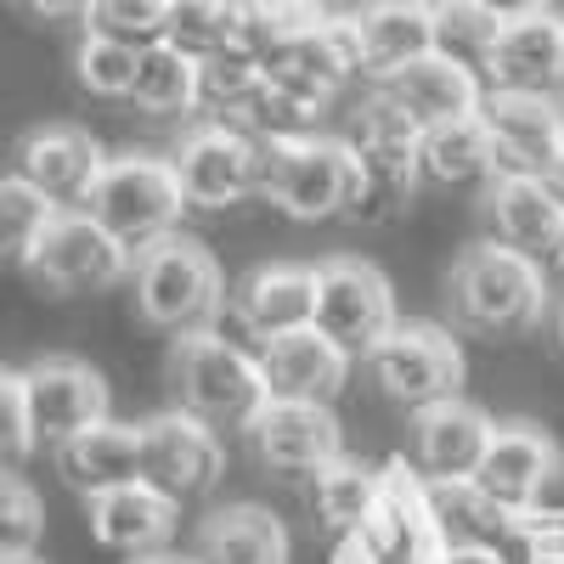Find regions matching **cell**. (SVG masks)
Listing matches in <instances>:
<instances>
[{"mask_svg":"<svg viewBox=\"0 0 564 564\" xmlns=\"http://www.w3.org/2000/svg\"><path fill=\"white\" fill-rule=\"evenodd\" d=\"M148 441V480L159 491H170L175 502H193L204 491H215V480L226 475V441L215 423H204L186 406H164L141 423Z\"/></svg>","mask_w":564,"mask_h":564,"instance_id":"cell-12","label":"cell"},{"mask_svg":"<svg viewBox=\"0 0 564 564\" xmlns=\"http://www.w3.org/2000/svg\"><path fill=\"white\" fill-rule=\"evenodd\" d=\"M231 316L260 345L289 339L300 327H316V265H289V260L254 265L231 289Z\"/></svg>","mask_w":564,"mask_h":564,"instance_id":"cell-19","label":"cell"},{"mask_svg":"<svg viewBox=\"0 0 564 564\" xmlns=\"http://www.w3.org/2000/svg\"><path fill=\"white\" fill-rule=\"evenodd\" d=\"M327 18H334L327 0H243V34H238V45L254 52L260 63H276L282 52H294V45L311 29H322Z\"/></svg>","mask_w":564,"mask_h":564,"instance_id":"cell-31","label":"cell"},{"mask_svg":"<svg viewBox=\"0 0 564 564\" xmlns=\"http://www.w3.org/2000/svg\"><path fill=\"white\" fill-rule=\"evenodd\" d=\"M553 334H558V350H564V305H553Z\"/></svg>","mask_w":564,"mask_h":564,"instance_id":"cell-47","label":"cell"},{"mask_svg":"<svg viewBox=\"0 0 564 564\" xmlns=\"http://www.w3.org/2000/svg\"><path fill=\"white\" fill-rule=\"evenodd\" d=\"M193 553L204 564H289L294 542H289V525H282L271 508L226 502L198 525V547Z\"/></svg>","mask_w":564,"mask_h":564,"instance_id":"cell-27","label":"cell"},{"mask_svg":"<svg viewBox=\"0 0 564 564\" xmlns=\"http://www.w3.org/2000/svg\"><path fill=\"white\" fill-rule=\"evenodd\" d=\"M486 226L497 243L520 249L531 260H547L564 243V198L553 193L547 175L502 170L486 181Z\"/></svg>","mask_w":564,"mask_h":564,"instance_id":"cell-18","label":"cell"},{"mask_svg":"<svg viewBox=\"0 0 564 564\" xmlns=\"http://www.w3.org/2000/svg\"><path fill=\"white\" fill-rule=\"evenodd\" d=\"M170 390H175V406L198 412L215 430H243V435L271 406V379H265L260 350L226 339L220 327L181 334L170 345Z\"/></svg>","mask_w":564,"mask_h":564,"instance_id":"cell-2","label":"cell"},{"mask_svg":"<svg viewBox=\"0 0 564 564\" xmlns=\"http://www.w3.org/2000/svg\"><path fill=\"white\" fill-rule=\"evenodd\" d=\"M513 564H564V508L542 502L508 525Z\"/></svg>","mask_w":564,"mask_h":564,"instance_id":"cell-40","label":"cell"},{"mask_svg":"<svg viewBox=\"0 0 564 564\" xmlns=\"http://www.w3.org/2000/svg\"><path fill=\"white\" fill-rule=\"evenodd\" d=\"M29 372V401H34V423H40V441H74L90 423L113 417L108 412V379L90 361L79 356H40Z\"/></svg>","mask_w":564,"mask_h":564,"instance_id":"cell-20","label":"cell"},{"mask_svg":"<svg viewBox=\"0 0 564 564\" xmlns=\"http://www.w3.org/2000/svg\"><path fill=\"white\" fill-rule=\"evenodd\" d=\"M361 367L406 412L463 395V350L441 322H395V334L372 345Z\"/></svg>","mask_w":564,"mask_h":564,"instance_id":"cell-6","label":"cell"},{"mask_svg":"<svg viewBox=\"0 0 564 564\" xmlns=\"http://www.w3.org/2000/svg\"><path fill=\"white\" fill-rule=\"evenodd\" d=\"M480 119L497 141L502 170L547 175L564 153V97H536V90H486Z\"/></svg>","mask_w":564,"mask_h":564,"instance_id":"cell-17","label":"cell"},{"mask_svg":"<svg viewBox=\"0 0 564 564\" xmlns=\"http://www.w3.org/2000/svg\"><path fill=\"white\" fill-rule=\"evenodd\" d=\"M113 153H102V141L79 130V124H34L23 141H18V159H12V175H23L29 186H40L57 209H85L97 181L108 170Z\"/></svg>","mask_w":564,"mask_h":564,"instance_id":"cell-13","label":"cell"},{"mask_svg":"<svg viewBox=\"0 0 564 564\" xmlns=\"http://www.w3.org/2000/svg\"><path fill=\"white\" fill-rule=\"evenodd\" d=\"M446 305L463 327L502 339V334H531V327H542V316L558 300H553V282H547L542 260L486 238L475 249H463L457 265L446 271Z\"/></svg>","mask_w":564,"mask_h":564,"instance_id":"cell-1","label":"cell"},{"mask_svg":"<svg viewBox=\"0 0 564 564\" xmlns=\"http://www.w3.org/2000/svg\"><path fill=\"white\" fill-rule=\"evenodd\" d=\"M542 265H547V282H553V300L564 305V243H558V249H553Z\"/></svg>","mask_w":564,"mask_h":564,"instance_id":"cell-44","label":"cell"},{"mask_svg":"<svg viewBox=\"0 0 564 564\" xmlns=\"http://www.w3.org/2000/svg\"><path fill=\"white\" fill-rule=\"evenodd\" d=\"M170 164H175L193 209H238V204L260 198V141L243 124L198 119L170 148Z\"/></svg>","mask_w":564,"mask_h":564,"instance_id":"cell-10","label":"cell"},{"mask_svg":"<svg viewBox=\"0 0 564 564\" xmlns=\"http://www.w3.org/2000/svg\"><path fill=\"white\" fill-rule=\"evenodd\" d=\"M0 446H7V463H12V468L40 446V423H34L29 372H23V367L0 372Z\"/></svg>","mask_w":564,"mask_h":564,"instance_id":"cell-39","label":"cell"},{"mask_svg":"<svg viewBox=\"0 0 564 564\" xmlns=\"http://www.w3.org/2000/svg\"><path fill=\"white\" fill-rule=\"evenodd\" d=\"M558 475H564V452H558V441L547 430H536V423H497V441H491V452L480 463L475 486L513 525L520 513H531V508H542L553 497Z\"/></svg>","mask_w":564,"mask_h":564,"instance_id":"cell-11","label":"cell"},{"mask_svg":"<svg viewBox=\"0 0 564 564\" xmlns=\"http://www.w3.org/2000/svg\"><path fill=\"white\" fill-rule=\"evenodd\" d=\"M85 513H90V536H97L108 553H124V558L170 553V536L181 525V502L170 491H159L153 480L85 497Z\"/></svg>","mask_w":564,"mask_h":564,"instance_id":"cell-22","label":"cell"},{"mask_svg":"<svg viewBox=\"0 0 564 564\" xmlns=\"http://www.w3.org/2000/svg\"><path fill=\"white\" fill-rule=\"evenodd\" d=\"M486 90H536V97H564V12L547 7L536 18L502 23L491 57H486Z\"/></svg>","mask_w":564,"mask_h":564,"instance_id":"cell-21","label":"cell"},{"mask_svg":"<svg viewBox=\"0 0 564 564\" xmlns=\"http://www.w3.org/2000/svg\"><path fill=\"white\" fill-rule=\"evenodd\" d=\"M135 74H141V52H135V45H119V40H102V34H79V45H74V79L90 90V97L130 102Z\"/></svg>","mask_w":564,"mask_h":564,"instance_id":"cell-36","label":"cell"},{"mask_svg":"<svg viewBox=\"0 0 564 564\" xmlns=\"http://www.w3.org/2000/svg\"><path fill=\"white\" fill-rule=\"evenodd\" d=\"M238 34H243V0H170L164 40L175 45V52L209 63V57L231 52Z\"/></svg>","mask_w":564,"mask_h":564,"instance_id":"cell-32","label":"cell"},{"mask_svg":"<svg viewBox=\"0 0 564 564\" xmlns=\"http://www.w3.org/2000/svg\"><path fill=\"white\" fill-rule=\"evenodd\" d=\"M311 497H316L322 525L334 531V536H350V531H361V525L372 520V508H379V497H384V468L345 452L339 463H327L322 475L311 480Z\"/></svg>","mask_w":564,"mask_h":564,"instance_id":"cell-30","label":"cell"},{"mask_svg":"<svg viewBox=\"0 0 564 564\" xmlns=\"http://www.w3.org/2000/svg\"><path fill=\"white\" fill-rule=\"evenodd\" d=\"M350 23L361 34L367 79L435 52V0H361V7H350Z\"/></svg>","mask_w":564,"mask_h":564,"instance_id":"cell-26","label":"cell"},{"mask_svg":"<svg viewBox=\"0 0 564 564\" xmlns=\"http://www.w3.org/2000/svg\"><path fill=\"white\" fill-rule=\"evenodd\" d=\"M40 536H45V502L18 468H7V480H0V553H34Z\"/></svg>","mask_w":564,"mask_h":564,"instance_id":"cell-38","label":"cell"},{"mask_svg":"<svg viewBox=\"0 0 564 564\" xmlns=\"http://www.w3.org/2000/svg\"><path fill=\"white\" fill-rule=\"evenodd\" d=\"M441 564H513L497 542H452V553Z\"/></svg>","mask_w":564,"mask_h":564,"instance_id":"cell-42","label":"cell"},{"mask_svg":"<svg viewBox=\"0 0 564 564\" xmlns=\"http://www.w3.org/2000/svg\"><path fill=\"white\" fill-rule=\"evenodd\" d=\"M249 441H254L265 468H276V475H305V480H316L327 463L345 457V430H339V417L327 401L271 395V406L254 417Z\"/></svg>","mask_w":564,"mask_h":564,"instance_id":"cell-14","label":"cell"},{"mask_svg":"<svg viewBox=\"0 0 564 564\" xmlns=\"http://www.w3.org/2000/svg\"><path fill=\"white\" fill-rule=\"evenodd\" d=\"M480 7H491L502 23H513V18H536V12H547L553 0H480Z\"/></svg>","mask_w":564,"mask_h":564,"instance_id":"cell-43","label":"cell"},{"mask_svg":"<svg viewBox=\"0 0 564 564\" xmlns=\"http://www.w3.org/2000/svg\"><path fill=\"white\" fill-rule=\"evenodd\" d=\"M260 361H265V379H271V395H289V401H327L345 390L356 356L345 345H334L322 327H300L289 339H271L260 345Z\"/></svg>","mask_w":564,"mask_h":564,"instance_id":"cell-25","label":"cell"},{"mask_svg":"<svg viewBox=\"0 0 564 564\" xmlns=\"http://www.w3.org/2000/svg\"><path fill=\"white\" fill-rule=\"evenodd\" d=\"M85 209L97 215L130 254H148L153 243L175 238L181 215L193 204H186V186H181L170 153H135L130 148V153L108 159V170H102Z\"/></svg>","mask_w":564,"mask_h":564,"instance_id":"cell-4","label":"cell"},{"mask_svg":"<svg viewBox=\"0 0 564 564\" xmlns=\"http://www.w3.org/2000/svg\"><path fill=\"white\" fill-rule=\"evenodd\" d=\"M130 289H135V311L175 339L204 334L226 311V276H220L215 254L198 238H186V231L153 243L148 254H135Z\"/></svg>","mask_w":564,"mask_h":564,"instance_id":"cell-5","label":"cell"},{"mask_svg":"<svg viewBox=\"0 0 564 564\" xmlns=\"http://www.w3.org/2000/svg\"><path fill=\"white\" fill-rule=\"evenodd\" d=\"M260 90H265V63L254 52H243V45H231V52H220V57L204 63L198 113L204 119H220V124H238Z\"/></svg>","mask_w":564,"mask_h":564,"instance_id":"cell-33","label":"cell"},{"mask_svg":"<svg viewBox=\"0 0 564 564\" xmlns=\"http://www.w3.org/2000/svg\"><path fill=\"white\" fill-rule=\"evenodd\" d=\"M57 468L79 497H102V491L148 480V441H141V423H119V417L90 423V430H79L74 441L57 446Z\"/></svg>","mask_w":564,"mask_h":564,"instance_id":"cell-24","label":"cell"},{"mask_svg":"<svg viewBox=\"0 0 564 564\" xmlns=\"http://www.w3.org/2000/svg\"><path fill=\"white\" fill-rule=\"evenodd\" d=\"M491 175H502V159H497V141H491L480 113L423 130V181H435V186H475L480 181L486 186Z\"/></svg>","mask_w":564,"mask_h":564,"instance_id":"cell-28","label":"cell"},{"mask_svg":"<svg viewBox=\"0 0 564 564\" xmlns=\"http://www.w3.org/2000/svg\"><path fill=\"white\" fill-rule=\"evenodd\" d=\"M18 7H23L29 18H40V23H63V18L85 23V12H90V0H18Z\"/></svg>","mask_w":564,"mask_h":564,"instance_id":"cell-41","label":"cell"},{"mask_svg":"<svg viewBox=\"0 0 564 564\" xmlns=\"http://www.w3.org/2000/svg\"><path fill=\"white\" fill-rule=\"evenodd\" d=\"M198 90H204V63L175 52V45H148L141 52V74L130 90V108L148 119H193L198 113Z\"/></svg>","mask_w":564,"mask_h":564,"instance_id":"cell-29","label":"cell"},{"mask_svg":"<svg viewBox=\"0 0 564 564\" xmlns=\"http://www.w3.org/2000/svg\"><path fill=\"white\" fill-rule=\"evenodd\" d=\"M0 564H40V553H7Z\"/></svg>","mask_w":564,"mask_h":564,"instance_id":"cell-48","label":"cell"},{"mask_svg":"<svg viewBox=\"0 0 564 564\" xmlns=\"http://www.w3.org/2000/svg\"><path fill=\"white\" fill-rule=\"evenodd\" d=\"M547 181H553V193H558V198H564V153H558V164H553V170H547Z\"/></svg>","mask_w":564,"mask_h":564,"instance_id":"cell-46","label":"cell"},{"mask_svg":"<svg viewBox=\"0 0 564 564\" xmlns=\"http://www.w3.org/2000/svg\"><path fill=\"white\" fill-rule=\"evenodd\" d=\"M23 271L52 294H102L135 276V254L90 209H63Z\"/></svg>","mask_w":564,"mask_h":564,"instance_id":"cell-8","label":"cell"},{"mask_svg":"<svg viewBox=\"0 0 564 564\" xmlns=\"http://www.w3.org/2000/svg\"><path fill=\"white\" fill-rule=\"evenodd\" d=\"M265 74L276 85H289L300 90V97L322 102V108H334V97L345 85L367 79V57H361V34L350 23V12H334L322 29H311L294 52H282L276 63H265Z\"/></svg>","mask_w":564,"mask_h":564,"instance_id":"cell-23","label":"cell"},{"mask_svg":"<svg viewBox=\"0 0 564 564\" xmlns=\"http://www.w3.org/2000/svg\"><path fill=\"white\" fill-rule=\"evenodd\" d=\"M367 85L379 90L384 102H395L417 130L468 119V113H480V102H486V74L446 57V52H430V57H417V63H406L395 74L367 79Z\"/></svg>","mask_w":564,"mask_h":564,"instance_id":"cell-16","label":"cell"},{"mask_svg":"<svg viewBox=\"0 0 564 564\" xmlns=\"http://www.w3.org/2000/svg\"><path fill=\"white\" fill-rule=\"evenodd\" d=\"M85 34H102V40H119V45H164V29H170V0H90V12L79 23Z\"/></svg>","mask_w":564,"mask_h":564,"instance_id":"cell-37","label":"cell"},{"mask_svg":"<svg viewBox=\"0 0 564 564\" xmlns=\"http://www.w3.org/2000/svg\"><path fill=\"white\" fill-rule=\"evenodd\" d=\"M57 215H63V209L45 198L40 186H29L23 175H7V181H0V238H7V254H12L18 265L34 260L40 238L52 231Z\"/></svg>","mask_w":564,"mask_h":564,"instance_id":"cell-35","label":"cell"},{"mask_svg":"<svg viewBox=\"0 0 564 564\" xmlns=\"http://www.w3.org/2000/svg\"><path fill=\"white\" fill-rule=\"evenodd\" d=\"M361 193V159L345 135H294L260 141V198L276 204L289 220H334L350 215Z\"/></svg>","mask_w":564,"mask_h":564,"instance_id":"cell-3","label":"cell"},{"mask_svg":"<svg viewBox=\"0 0 564 564\" xmlns=\"http://www.w3.org/2000/svg\"><path fill=\"white\" fill-rule=\"evenodd\" d=\"M350 536L367 547L372 564H441L452 553L435 491L412 468V457L384 463V497H379V508H372V520Z\"/></svg>","mask_w":564,"mask_h":564,"instance_id":"cell-7","label":"cell"},{"mask_svg":"<svg viewBox=\"0 0 564 564\" xmlns=\"http://www.w3.org/2000/svg\"><path fill=\"white\" fill-rule=\"evenodd\" d=\"M135 564H204L198 553H153V558H135Z\"/></svg>","mask_w":564,"mask_h":564,"instance_id":"cell-45","label":"cell"},{"mask_svg":"<svg viewBox=\"0 0 564 564\" xmlns=\"http://www.w3.org/2000/svg\"><path fill=\"white\" fill-rule=\"evenodd\" d=\"M497 34H502V18L480 7V0H435V52L468 68H486Z\"/></svg>","mask_w":564,"mask_h":564,"instance_id":"cell-34","label":"cell"},{"mask_svg":"<svg viewBox=\"0 0 564 564\" xmlns=\"http://www.w3.org/2000/svg\"><path fill=\"white\" fill-rule=\"evenodd\" d=\"M395 289L390 276L372 265V260H356V254H334L316 265V327L334 345H345L356 361H367V350L395 334Z\"/></svg>","mask_w":564,"mask_h":564,"instance_id":"cell-9","label":"cell"},{"mask_svg":"<svg viewBox=\"0 0 564 564\" xmlns=\"http://www.w3.org/2000/svg\"><path fill=\"white\" fill-rule=\"evenodd\" d=\"M497 441V423L475 401H441L412 412V468L430 486H468Z\"/></svg>","mask_w":564,"mask_h":564,"instance_id":"cell-15","label":"cell"}]
</instances>
